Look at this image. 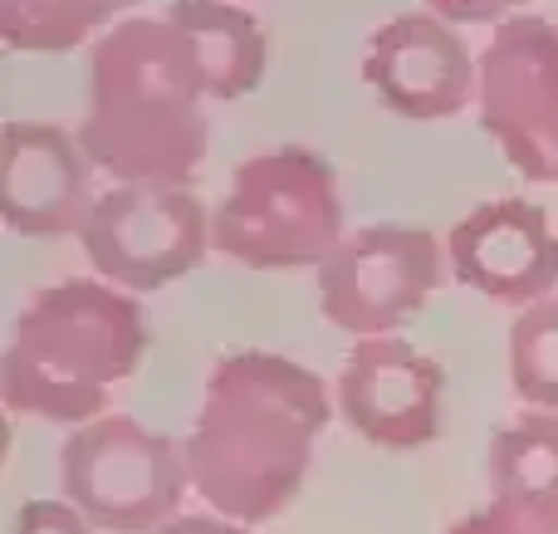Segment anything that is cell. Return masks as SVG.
Wrapping results in <instances>:
<instances>
[{"instance_id":"6da1fadb","label":"cell","mask_w":558,"mask_h":534,"mask_svg":"<svg viewBox=\"0 0 558 534\" xmlns=\"http://www.w3.org/2000/svg\"><path fill=\"white\" fill-rule=\"evenodd\" d=\"M333 408L328 383L284 353L241 349L216 359L182 441L206 510L245 530L275 520L304 486Z\"/></svg>"},{"instance_id":"7a4b0ae2","label":"cell","mask_w":558,"mask_h":534,"mask_svg":"<svg viewBox=\"0 0 558 534\" xmlns=\"http://www.w3.org/2000/svg\"><path fill=\"white\" fill-rule=\"evenodd\" d=\"M206 78L167 15H128L88 49L78 143L128 186H186L206 162Z\"/></svg>"},{"instance_id":"3957f363","label":"cell","mask_w":558,"mask_h":534,"mask_svg":"<svg viewBox=\"0 0 558 534\" xmlns=\"http://www.w3.org/2000/svg\"><path fill=\"white\" fill-rule=\"evenodd\" d=\"M143 353L147 314L133 294L104 280H59L15 314L0 392L15 417L88 427L108 417V398L137 373Z\"/></svg>"},{"instance_id":"277c9868","label":"cell","mask_w":558,"mask_h":534,"mask_svg":"<svg viewBox=\"0 0 558 534\" xmlns=\"http://www.w3.org/2000/svg\"><path fill=\"white\" fill-rule=\"evenodd\" d=\"M343 235L333 167L299 143L245 157L211 211V245L245 270H318Z\"/></svg>"},{"instance_id":"5b68a950","label":"cell","mask_w":558,"mask_h":534,"mask_svg":"<svg viewBox=\"0 0 558 534\" xmlns=\"http://www.w3.org/2000/svg\"><path fill=\"white\" fill-rule=\"evenodd\" d=\"M59 490L94 530L157 534L167 520L182 515L192 471L182 441L147 432L128 412H108L64 437Z\"/></svg>"},{"instance_id":"8992f818","label":"cell","mask_w":558,"mask_h":534,"mask_svg":"<svg viewBox=\"0 0 558 534\" xmlns=\"http://www.w3.org/2000/svg\"><path fill=\"white\" fill-rule=\"evenodd\" d=\"M446 270V241L422 226H357L318 265V310L353 339H383L441 290Z\"/></svg>"},{"instance_id":"52a82bcc","label":"cell","mask_w":558,"mask_h":534,"mask_svg":"<svg viewBox=\"0 0 558 534\" xmlns=\"http://www.w3.org/2000/svg\"><path fill=\"white\" fill-rule=\"evenodd\" d=\"M211 251V216L186 186L113 182L84 226V255L94 275L123 294L167 290Z\"/></svg>"},{"instance_id":"ba28073f","label":"cell","mask_w":558,"mask_h":534,"mask_svg":"<svg viewBox=\"0 0 558 534\" xmlns=\"http://www.w3.org/2000/svg\"><path fill=\"white\" fill-rule=\"evenodd\" d=\"M481 128L524 182H558V25L514 15L490 29L475 88Z\"/></svg>"},{"instance_id":"9c48e42d","label":"cell","mask_w":558,"mask_h":534,"mask_svg":"<svg viewBox=\"0 0 558 534\" xmlns=\"http://www.w3.org/2000/svg\"><path fill=\"white\" fill-rule=\"evenodd\" d=\"M441 363L412 349L402 333L357 339L333 383V402L343 422L383 451L432 447L441 437Z\"/></svg>"},{"instance_id":"30bf717a","label":"cell","mask_w":558,"mask_h":534,"mask_svg":"<svg viewBox=\"0 0 558 534\" xmlns=\"http://www.w3.org/2000/svg\"><path fill=\"white\" fill-rule=\"evenodd\" d=\"M363 78L377 104L402 118H456L475 104L481 59H471L456 25L432 10H407L373 29L363 54Z\"/></svg>"},{"instance_id":"8fae6325","label":"cell","mask_w":558,"mask_h":534,"mask_svg":"<svg viewBox=\"0 0 558 534\" xmlns=\"http://www.w3.org/2000/svg\"><path fill=\"white\" fill-rule=\"evenodd\" d=\"M446 260L451 275L485 300L530 304L554 300L558 284V231L549 226L544 206L520 196H495L481 202L451 226L446 235Z\"/></svg>"},{"instance_id":"7c38bea8","label":"cell","mask_w":558,"mask_h":534,"mask_svg":"<svg viewBox=\"0 0 558 534\" xmlns=\"http://www.w3.org/2000/svg\"><path fill=\"white\" fill-rule=\"evenodd\" d=\"M94 157L59 123H5L0 216L20 235H84L98 206Z\"/></svg>"},{"instance_id":"4fadbf2b","label":"cell","mask_w":558,"mask_h":534,"mask_svg":"<svg viewBox=\"0 0 558 534\" xmlns=\"http://www.w3.org/2000/svg\"><path fill=\"white\" fill-rule=\"evenodd\" d=\"M167 20L182 29L186 49L202 69L206 98L235 104V98L260 88L270 45H265V29L255 25L251 10H241L235 0H172Z\"/></svg>"},{"instance_id":"5bb4252c","label":"cell","mask_w":558,"mask_h":534,"mask_svg":"<svg viewBox=\"0 0 558 534\" xmlns=\"http://www.w3.org/2000/svg\"><path fill=\"white\" fill-rule=\"evenodd\" d=\"M490 500L558 525V412L524 408L490 437Z\"/></svg>"},{"instance_id":"9a60e30c","label":"cell","mask_w":558,"mask_h":534,"mask_svg":"<svg viewBox=\"0 0 558 534\" xmlns=\"http://www.w3.org/2000/svg\"><path fill=\"white\" fill-rule=\"evenodd\" d=\"M133 0H0V39L15 54H64L104 39Z\"/></svg>"},{"instance_id":"2e32d148","label":"cell","mask_w":558,"mask_h":534,"mask_svg":"<svg viewBox=\"0 0 558 534\" xmlns=\"http://www.w3.org/2000/svg\"><path fill=\"white\" fill-rule=\"evenodd\" d=\"M510 388L539 412H558V294L510 324Z\"/></svg>"},{"instance_id":"e0dca14e","label":"cell","mask_w":558,"mask_h":534,"mask_svg":"<svg viewBox=\"0 0 558 534\" xmlns=\"http://www.w3.org/2000/svg\"><path fill=\"white\" fill-rule=\"evenodd\" d=\"M10 534H94V525L69 500H25Z\"/></svg>"},{"instance_id":"ac0fdd59","label":"cell","mask_w":558,"mask_h":534,"mask_svg":"<svg viewBox=\"0 0 558 534\" xmlns=\"http://www.w3.org/2000/svg\"><path fill=\"white\" fill-rule=\"evenodd\" d=\"M446 534H558V525L549 520H534L524 515V510H510V506H485L475 510V515H461Z\"/></svg>"},{"instance_id":"d6986e66","label":"cell","mask_w":558,"mask_h":534,"mask_svg":"<svg viewBox=\"0 0 558 534\" xmlns=\"http://www.w3.org/2000/svg\"><path fill=\"white\" fill-rule=\"evenodd\" d=\"M524 5L530 0H426V10L441 15L446 25H505Z\"/></svg>"},{"instance_id":"ffe728a7","label":"cell","mask_w":558,"mask_h":534,"mask_svg":"<svg viewBox=\"0 0 558 534\" xmlns=\"http://www.w3.org/2000/svg\"><path fill=\"white\" fill-rule=\"evenodd\" d=\"M157 534H251L245 525H235V520H221V515H177V520H167Z\"/></svg>"}]
</instances>
